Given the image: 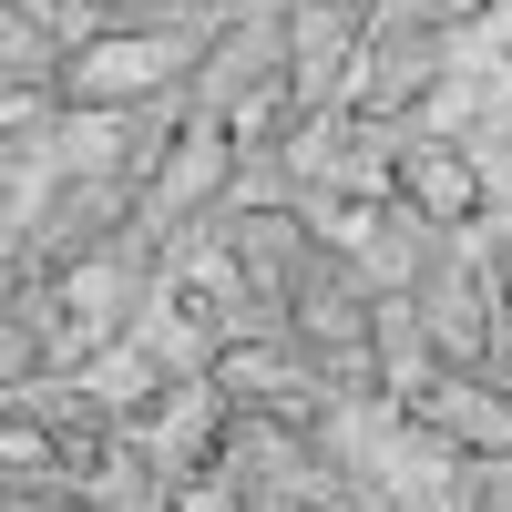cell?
Masks as SVG:
<instances>
[{"label": "cell", "mask_w": 512, "mask_h": 512, "mask_svg": "<svg viewBox=\"0 0 512 512\" xmlns=\"http://www.w3.org/2000/svg\"><path fill=\"white\" fill-rule=\"evenodd\" d=\"M175 62H185L175 31H93L62 62V113H134L144 93L175 82Z\"/></svg>", "instance_id": "1"}, {"label": "cell", "mask_w": 512, "mask_h": 512, "mask_svg": "<svg viewBox=\"0 0 512 512\" xmlns=\"http://www.w3.org/2000/svg\"><path fill=\"white\" fill-rule=\"evenodd\" d=\"M420 420H431L441 441L482 451V461H512V400L492 390V379H472V369H441L431 390H420Z\"/></svg>", "instance_id": "2"}, {"label": "cell", "mask_w": 512, "mask_h": 512, "mask_svg": "<svg viewBox=\"0 0 512 512\" xmlns=\"http://www.w3.org/2000/svg\"><path fill=\"white\" fill-rule=\"evenodd\" d=\"M236 277H246L256 297H297V287H308V226H297V216H267V205L236 216Z\"/></svg>", "instance_id": "3"}, {"label": "cell", "mask_w": 512, "mask_h": 512, "mask_svg": "<svg viewBox=\"0 0 512 512\" xmlns=\"http://www.w3.org/2000/svg\"><path fill=\"white\" fill-rule=\"evenodd\" d=\"M82 400L113 410V420H144V410H164V359L134 349V338H103V349L82 359Z\"/></svg>", "instance_id": "4"}, {"label": "cell", "mask_w": 512, "mask_h": 512, "mask_svg": "<svg viewBox=\"0 0 512 512\" xmlns=\"http://www.w3.org/2000/svg\"><path fill=\"white\" fill-rule=\"evenodd\" d=\"M400 185H410L420 216H441V226H461V216L482 205V175H472V154H461V144H410V154H400Z\"/></svg>", "instance_id": "5"}, {"label": "cell", "mask_w": 512, "mask_h": 512, "mask_svg": "<svg viewBox=\"0 0 512 512\" xmlns=\"http://www.w3.org/2000/svg\"><path fill=\"white\" fill-rule=\"evenodd\" d=\"M226 185V123H195V134L175 144V164H164V195H154V216H175V205H205Z\"/></svg>", "instance_id": "6"}, {"label": "cell", "mask_w": 512, "mask_h": 512, "mask_svg": "<svg viewBox=\"0 0 512 512\" xmlns=\"http://www.w3.org/2000/svg\"><path fill=\"white\" fill-rule=\"evenodd\" d=\"M338 31H349V0H297V82H308V93H328Z\"/></svg>", "instance_id": "7"}, {"label": "cell", "mask_w": 512, "mask_h": 512, "mask_svg": "<svg viewBox=\"0 0 512 512\" xmlns=\"http://www.w3.org/2000/svg\"><path fill=\"white\" fill-rule=\"evenodd\" d=\"M41 461H52V441H41L31 420H21V431H11V472H41Z\"/></svg>", "instance_id": "8"}, {"label": "cell", "mask_w": 512, "mask_h": 512, "mask_svg": "<svg viewBox=\"0 0 512 512\" xmlns=\"http://www.w3.org/2000/svg\"><path fill=\"white\" fill-rule=\"evenodd\" d=\"M175 512H236V492H216V482H185V492H175Z\"/></svg>", "instance_id": "9"}, {"label": "cell", "mask_w": 512, "mask_h": 512, "mask_svg": "<svg viewBox=\"0 0 512 512\" xmlns=\"http://www.w3.org/2000/svg\"><path fill=\"white\" fill-rule=\"evenodd\" d=\"M482 512H512V461H492V482H482Z\"/></svg>", "instance_id": "10"}, {"label": "cell", "mask_w": 512, "mask_h": 512, "mask_svg": "<svg viewBox=\"0 0 512 512\" xmlns=\"http://www.w3.org/2000/svg\"><path fill=\"white\" fill-rule=\"evenodd\" d=\"M492 0H431V21H482Z\"/></svg>", "instance_id": "11"}]
</instances>
